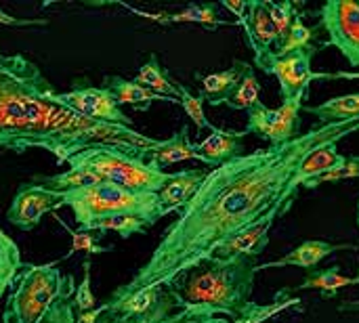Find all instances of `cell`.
Returning <instances> with one entry per match:
<instances>
[{
  "label": "cell",
  "mask_w": 359,
  "mask_h": 323,
  "mask_svg": "<svg viewBox=\"0 0 359 323\" xmlns=\"http://www.w3.org/2000/svg\"><path fill=\"white\" fill-rule=\"evenodd\" d=\"M23 267L25 263L21 261V252L17 244L0 229V298L15 284Z\"/></svg>",
  "instance_id": "f546056e"
},
{
  "label": "cell",
  "mask_w": 359,
  "mask_h": 323,
  "mask_svg": "<svg viewBox=\"0 0 359 323\" xmlns=\"http://www.w3.org/2000/svg\"><path fill=\"white\" fill-rule=\"evenodd\" d=\"M63 206H69L74 210V217L78 225L107 214H120V212H139V214H158L160 219L166 217V212L160 206L158 193H143V191H130L126 187L97 181L93 185H84L78 189H69L63 193Z\"/></svg>",
  "instance_id": "8992f818"
},
{
  "label": "cell",
  "mask_w": 359,
  "mask_h": 323,
  "mask_svg": "<svg viewBox=\"0 0 359 323\" xmlns=\"http://www.w3.org/2000/svg\"><path fill=\"white\" fill-rule=\"evenodd\" d=\"M267 4H269V17H271L273 25H276V29H278V44H280L286 38V34L290 32V27L294 23V17L301 13V4L299 2H288V0L286 2H269L267 0Z\"/></svg>",
  "instance_id": "d6a6232c"
},
{
  "label": "cell",
  "mask_w": 359,
  "mask_h": 323,
  "mask_svg": "<svg viewBox=\"0 0 359 323\" xmlns=\"http://www.w3.org/2000/svg\"><path fill=\"white\" fill-rule=\"evenodd\" d=\"M158 23H200L208 29H217L219 25H229V21L219 19L217 4H189L179 13H162V15H145Z\"/></svg>",
  "instance_id": "4316f807"
},
{
  "label": "cell",
  "mask_w": 359,
  "mask_h": 323,
  "mask_svg": "<svg viewBox=\"0 0 359 323\" xmlns=\"http://www.w3.org/2000/svg\"><path fill=\"white\" fill-rule=\"evenodd\" d=\"M244 27L248 44L255 53V61L263 59L278 44V29L269 17L267 0H248L246 15L238 21Z\"/></svg>",
  "instance_id": "5bb4252c"
},
{
  "label": "cell",
  "mask_w": 359,
  "mask_h": 323,
  "mask_svg": "<svg viewBox=\"0 0 359 323\" xmlns=\"http://www.w3.org/2000/svg\"><path fill=\"white\" fill-rule=\"evenodd\" d=\"M158 139L135 128L88 120L59 101L36 63L0 50V149L50 151L59 164L95 147H118L149 158Z\"/></svg>",
  "instance_id": "7a4b0ae2"
},
{
  "label": "cell",
  "mask_w": 359,
  "mask_h": 323,
  "mask_svg": "<svg viewBox=\"0 0 359 323\" xmlns=\"http://www.w3.org/2000/svg\"><path fill=\"white\" fill-rule=\"evenodd\" d=\"M103 88H107L114 95L118 105H130L137 111H147L154 101H168V103L179 105V101L160 97V95L151 92L149 88H145V86H141V84H137L133 80H126L122 76H105L103 78Z\"/></svg>",
  "instance_id": "d6986e66"
},
{
  "label": "cell",
  "mask_w": 359,
  "mask_h": 323,
  "mask_svg": "<svg viewBox=\"0 0 359 323\" xmlns=\"http://www.w3.org/2000/svg\"><path fill=\"white\" fill-rule=\"evenodd\" d=\"M175 311H177V303H175L170 290L166 286H162V292L149 311H145L141 315H120V313H111L105 309V313L99 317L97 323H162L164 319H168Z\"/></svg>",
  "instance_id": "d4e9b609"
},
{
  "label": "cell",
  "mask_w": 359,
  "mask_h": 323,
  "mask_svg": "<svg viewBox=\"0 0 359 323\" xmlns=\"http://www.w3.org/2000/svg\"><path fill=\"white\" fill-rule=\"evenodd\" d=\"M353 311H359V301H347L339 305V313H353Z\"/></svg>",
  "instance_id": "7bdbcfd3"
},
{
  "label": "cell",
  "mask_w": 359,
  "mask_h": 323,
  "mask_svg": "<svg viewBox=\"0 0 359 323\" xmlns=\"http://www.w3.org/2000/svg\"><path fill=\"white\" fill-rule=\"evenodd\" d=\"M160 292H162V286L160 288H145V290L133 292L120 301H114V303L107 301L105 309L111 313H120V315H141V313L151 309V305L158 301Z\"/></svg>",
  "instance_id": "4dcf8cb0"
},
{
  "label": "cell",
  "mask_w": 359,
  "mask_h": 323,
  "mask_svg": "<svg viewBox=\"0 0 359 323\" xmlns=\"http://www.w3.org/2000/svg\"><path fill=\"white\" fill-rule=\"evenodd\" d=\"M221 6H225L227 11H231L236 17H238V21L246 15V8H248V0H240V2H231V0H225V2H221ZM236 21V23H238Z\"/></svg>",
  "instance_id": "60d3db41"
},
{
  "label": "cell",
  "mask_w": 359,
  "mask_h": 323,
  "mask_svg": "<svg viewBox=\"0 0 359 323\" xmlns=\"http://www.w3.org/2000/svg\"><path fill=\"white\" fill-rule=\"evenodd\" d=\"M284 214L280 210H271L269 214H265L259 223L238 231L233 238H229L227 242H223L212 256L219 259H231V256H248V259H257L265 252L267 244H269V231L273 227V223L278 219H282Z\"/></svg>",
  "instance_id": "4fadbf2b"
},
{
  "label": "cell",
  "mask_w": 359,
  "mask_h": 323,
  "mask_svg": "<svg viewBox=\"0 0 359 323\" xmlns=\"http://www.w3.org/2000/svg\"><path fill=\"white\" fill-rule=\"evenodd\" d=\"M42 323H74V309H72V298L57 301L48 313L44 315Z\"/></svg>",
  "instance_id": "74e56055"
},
{
  "label": "cell",
  "mask_w": 359,
  "mask_h": 323,
  "mask_svg": "<svg viewBox=\"0 0 359 323\" xmlns=\"http://www.w3.org/2000/svg\"><path fill=\"white\" fill-rule=\"evenodd\" d=\"M103 313H105V305H101L93 311H86V313H74V323H97Z\"/></svg>",
  "instance_id": "ab89813d"
},
{
  "label": "cell",
  "mask_w": 359,
  "mask_h": 323,
  "mask_svg": "<svg viewBox=\"0 0 359 323\" xmlns=\"http://www.w3.org/2000/svg\"><path fill=\"white\" fill-rule=\"evenodd\" d=\"M343 250H358V246L355 244H328V242H322V240H309V242H303L292 252H288L286 256H282L278 261H271V263L259 265V271H263V269H282V267H301L305 271H313L324 259H328L334 252H343Z\"/></svg>",
  "instance_id": "2e32d148"
},
{
  "label": "cell",
  "mask_w": 359,
  "mask_h": 323,
  "mask_svg": "<svg viewBox=\"0 0 359 323\" xmlns=\"http://www.w3.org/2000/svg\"><path fill=\"white\" fill-rule=\"evenodd\" d=\"M261 103V84L257 78V71L250 63H246V69L238 82V86L231 90V95L225 99L223 105H227L229 109H252Z\"/></svg>",
  "instance_id": "f1b7e54d"
},
{
  "label": "cell",
  "mask_w": 359,
  "mask_h": 323,
  "mask_svg": "<svg viewBox=\"0 0 359 323\" xmlns=\"http://www.w3.org/2000/svg\"><path fill=\"white\" fill-rule=\"evenodd\" d=\"M318 78H328V80H337V78H347V80H359V71H337V74H313V80Z\"/></svg>",
  "instance_id": "b9f144b4"
},
{
  "label": "cell",
  "mask_w": 359,
  "mask_h": 323,
  "mask_svg": "<svg viewBox=\"0 0 359 323\" xmlns=\"http://www.w3.org/2000/svg\"><path fill=\"white\" fill-rule=\"evenodd\" d=\"M345 162H347V156L339 153L337 143H328V145L316 149L313 153H309L303 160V164H301L294 181H297L299 187H303L305 183H311V181H316L320 177H326V174L337 172Z\"/></svg>",
  "instance_id": "44dd1931"
},
{
  "label": "cell",
  "mask_w": 359,
  "mask_h": 323,
  "mask_svg": "<svg viewBox=\"0 0 359 323\" xmlns=\"http://www.w3.org/2000/svg\"><path fill=\"white\" fill-rule=\"evenodd\" d=\"M50 265H25L11 286V296L2 313V323H42L48 309L63 298H72L76 292L74 277L63 275Z\"/></svg>",
  "instance_id": "5b68a950"
},
{
  "label": "cell",
  "mask_w": 359,
  "mask_h": 323,
  "mask_svg": "<svg viewBox=\"0 0 359 323\" xmlns=\"http://www.w3.org/2000/svg\"><path fill=\"white\" fill-rule=\"evenodd\" d=\"M303 17H305L303 11L294 17V23H292L290 32L276 46V53L278 55H290V53H297V50H320V48H324V44H316L318 38L322 36L320 34L322 27L320 25H316V27L305 25Z\"/></svg>",
  "instance_id": "83f0119b"
},
{
  "label": "cell",
  "mask_w": 359,
  "mask_h": 323,
  "mask_svg": "<svg viewBox=\"0 0 359 323\" xmlns=\"http://www.w3.org/2000/svg\"><path fill=\"white\" fill-rule=\"evenodd\" d=\"M339 269L341 267L334 265L330 269H313V271H307L303 284L297 286V290H322V294L326 298H334L341 288L359 286V277H347Z\"/></svg>",
  "instance_id": "484cf974"
},
{
  "label": "cell",
  "mask_w": 359,
  "mask_h": 323,
  "mask_svg": "<svg viewBox=\"0 0 359 323\" xmlns=\"http://www.w3.org/2000/svg\"><path fill=\"white\" fill-rule=\"evenodd\" d=\"M133 82H137V84L149 88L151 92H156V95H160V97L179 101V84H181V82L172 80V78L166 74V69H164V67L160 65V61H158V55H151V57L145 61V65L139 69V74L135 76Z\"/></svg>",
  "instance_id": "cb8c5ba5"
},
{
  "label": "cell",
  "mask_w": 359,
  "mask_h": 323,
  "mask_svg": "<svg viewBox=\"0 0 359 323\" xmlns=\"http://www.w3.org/2000/svg\"><path fill=\"white\" fill-rule=\"evenodd\" d=\"M82 269H84V280H82V284L76 288V292L72 296L74 313H86V311L97 309V298H95V294L90 290V259L88 256L84 259Z\"/></svg>",
  "instance_id": "e575fe53"
},
{
  "label": "cell",
  "mask_w": 359,
  "mask_h": 323,
  "mask_svg": "<svg viewBox=\"0 0 359 323\" xmlns=\"http://www.w3.org/2000/svg\"><path fill=\"white\" fill-rule=\"evenodd\" d=\"M179 105L185 109V114L189 116V120L196 124L198 130H212L215 126L206 120V114H204V99L200 95H194L187 86L179 84Z\"/></svg>",
  "instance_id": "836d02e7"
},
{
  "label": "cell",
  "mask_w": 359,
  "mask_h": 323,
  "mask_svg": "<svg viewBox=\"0 0 359 323\" xmlns=\"http://www.w3.org/2000/svg\"><path fill=\"white\" fill-rule=\"evenodd\" d=\"M358 227H359V202H358ZM359 271V269H358Z\"/></svg>",
  "instance_id": "ee69618b"
},
{
  "label": "cell",
  "mask_w": 359,
  "mask_h": 323,
  "mask_svg": "<svg viewBox=\"0 0 359 323\" xmlns=\"http://www.w3.org/2000/svg\"><path fill=\"white\" fill-rule=\"evenodd\" d=\"M36 183H42V187H46V189L65 193L69 189H78V187H84V185H93L97 181L90 174H84L80 170H72L69 168L67 172H61L57 177H38Z\"/></svg>",
  "instance_id": "1f68e13d"
},
{
  "label": "cell",
  "mask_w": 359,
  "mask_h": 323,
  "mask_svg": "<svg viewBox=\"0 0 359 323\" xmlns=\"http://www.w3.org/2000/svg\"><path fill=\"white\" fill-rule=\"evenodd\" d=\"M59 101L88 120L133 128V120L120 109L114 95L103 86H76L69 92H59Z\"/></svg>",
  "instance_id": "8fae6325"
},
{
  "label": "cell",
  "mask_w": 359,
  "mask_h": 323,
  "mask_svg": "<svg viewBox=\"0 0 359 323\" xmlns=\"http://www.w3.org/2000/svg\"><path fill=\"white\" fill-rule=\"evenodd\" d=\"M359 177V156L353 158H347V162L332 174H326V177H320L311 183H305L301 189H316L320 185H326V183H339V181H345V179H355Z\"/></svg>",
  "instance_id": "8d00e7d4"
},
{
  "label": "cell",
  "mask_w": 359,
  "mask_h": 323,
  "mask_svg": "<svg viewBox=\"0 0 359 323\" xmlns=\"http://www.w3.org/2000/svg\"><path fill=\"white\" fill-rule=\"evenodd\" d=\"M0 25H11V27H44L48 25V19H21V17H13L4 11H0Z\"/></svg>",
  "instance_id": "f35d334b"
},
{
  "label": "cell",
  "mask_w": 359,
  "mask_h": 323,
  "mask_svg": "<svg viewBox=\"0 0 359 323\" xmlns=\"http://www.w3.org/2000/svg\"><path fill=\"white\" fill-rule=\"evenodd\" d=\"M67 166L90 174L95 181L114 183L143 193H158L170 179V174L149 158L122 151L118 147H95L80 151L67 160Z\"/></svg>",
  "instance_id": "277c9868"
},
{
  "label": "cell",
  "mask_w": 359,
  "mask_h": 323,
  "mask_svg": "<svg viewBox=\"0 0 359 323\" xmlns=\"http://www.w3.org/2000/svg\"><path fill=\"white\" fill-rule=\"evenodd\" d=\"M206 174H208L206 170H181V172L170 174L168 183L158 191L162 210L166 214L181 212L191 202V198L204 183Z\"/></svg>",
  "instance_id": "e0dca14e"
},
{
  "label": "cell",
  "mask_w": 359,
  "mask_h": 323,
  "mask_svg": "<svg viewBox=\"0 0 359 323\" xmlns=\"http://www.w3.org/2000/svg\"><path fill=\"white\" fill-rule=\"evenodd\" d=\"M309 90L297 92L292 99H286L278 109H269L263 103L248 109V122L244 132L255 135L263 141H269V145H284L301 137V109L305 107Z\"/></svg>",
  "instance_id": "52a82bcc"
},
{
  "label": "cell",
  "mask_w": 359,
  "mask_h": 323,
  "mask_svg": "<svg viewBox=\"0 0 359 323\" xmlns=\"http://www.w3.org/2000/svg\"><path fill=\"white\" fill-rule=\"evenodd\" d=\"M244 130H227V128H212L210 135L200 141L194 143L196 153L200 156V162L210 166V168H219L240 156H244Z\"/></svg>",
  "instance_id": "9a60e30c"
},
{
  "label": "cell",
  "mask_w": 359,
  "mask_h": 323,
  "mask_svg": "<svg viewBox=\"0 0 359 323\" xmlns=\"http://www.w3.org/2000/svg\"><path fill=\"white\" fill-rule=\"evenodd\" d=\"M149 160L154 164H158L162 170L168 168V166H172V164L185 162V160H200V156L196 153L194 143L189 141V128H187V124H183L179 128V132H175L170 139L158 141L156 147L149 151Z\"/></svg>",
  "instance_id": "7402d4cb"
},
{
  "label": "cell",
  "mask_w": 359,
  "mask_h": 323,
  "mask_svg": "<svg viewBox=\"0 0 359 323\" xmlns=\"http://www.w3.org/2000/svg\"><path fill=\"white\" fill-rule=\"evenodd\" d=\"M316 53L318 50H297L290 55H278L276 50H271L263 59L255 61V65L261 71L278 78L282 99L286 101V99H292L301 90H309L313 82L311 61Z\"/></svg>",
  "instance_id": "9c48e42d"
},
{
  "label": "cell",
  "mask_w": 359,
  "mask_h": 323,
  "mask_svg": "<svg viewBox=\"0 0 359 323\" xmlns=\"http://www.w3.org/2000/svg\"><path fill=\"white\" fill-rule=\"evenodd\" d=\"M299 309L303 311L301 298L292 296L290 290H280L271 303L267 305H257L242 317V319H225V317H217V315H208V313H200V311H189V309H177L168 319H164L162 323H263L267 319H273L278 313L288 311V309Z\"/></svg>",
  "instance_id": "7c38bea8"
},
{
  "label": "cell",
  "mask_w": 359,
  "mask_h": 323,
  "mask_svg": "<svg viewBox=\"0 0 359 323\" xmlns=\"http://www.w3.org/2000/svg\"><path fill=\"white\" fill-rule=\"evenodd\" d=\"M246 69V61L236 59L233 67L217 71V74H208V76H200L196 74V78L200 80V97L204 99V103L219 107L225 103V99L231 95V90L238 86L242 74Z\"/></svg>",
  "instance_id": "ffe728a7"
},
{
  "label": "cell",
  "mask_w": 359,
  "mask_h": 323,
  "mask_svg": "<svg viewBox=\"0 0 359 323\" xmlns=\"http://www.w3.org/2000/svg\"><path fill=\"white\" fill-rule=\"evenodd\" d=\"M160 221L158 214H139V212H120V214H107V217H97L80 225V231L90 233V231H116L122 240H128L133 235L145 233L147 227H154Z\"/></svg>",
  "instance_id": "ac0fdd59"
},
{
  "label": "cell",
  "mask_w": 359,
  "mask_h": 323,
  "mask_svg": "<svg viewBox=\"0 0 359 323\" xmlns=\"http://www.w3.org/2000/svg\"><path fill=\"white\" fill-rule=\"evenodd\" d=\"M355 132L359 120L322 124L290 143L269 145L212 168L179 219L164 231L151 259L109 296V303L145 288L168 286L271 210L286 214L301 191L294 177L303 160L316 149Z\"/></svg>",
  "instance_id": "6da1fadb"
},
{
  "label": "cell",
  "mask_w": 359,
  "mask_h": 323,
  "mask_svg": "<svg viewBox=\"0 0 359 323\" xmlns=\"http://www.w3.org/2000/svg\"><path fill=\"white\" fill-rule=\"evenodd\" d=\"M257 273V259L210 256L183 271L166 288L170 290L177 309L200 311L236 322L255 307L252 290Z\"/></svg>",
  "instance_id": "3957f363"
},
{
  "label": "cell",
  "mask_w": 359,
  "mask_h": 323,
  "mask_svg": "<svg viewBox=\"0 0 359 323\" xmlns=\"http://www.w3.org/2000/svg\"><path fill=\"white\" fill-rule=\"evenodd\" d=\"M59 208H63V193L36 183H25L17 189L6 210V221L21 231H32L40 225L44 214Z\"/></svg>",
  "instance_id": "30bf717a"
},
{
  "label": "cell",
  "mask_w": 359,
  "mask_h": 323,
  "mask_svg": "<svg viewBox=\"0 0 359 323\" xmlns=\"http://www.w3.org/2000/svg\"><path fill=\"white\" fill-rule=\"evenodd\" d=\"M318 15V25L328 36L324 46L339 48L351 67H359V2L328 0Z\"/></svg>",
  "instance_id": "ba28073f"
},
{
  "label": "cell",
  "mask_w": 359,
  "mask_h": 323,
  "mask_svg": "<svg viewBox=\"0 0 359 323\" xmlns=\"http://www.w3.org/2000/svg\"><path fill=\"white\" fill-rule=\"evenodd\" d=\"M65 229H67V225L63 223V221H59ZM67 233L72 235V250L65 254V259L67 256H72L74 252H86V254H103V252H109L114 246L109 244V246H101L99 242H97V238L95 235H90V233H84V231H69L67 229Z\"/></svg>",
  "instance_id": "d590c367"
},
{
  "label": "cell",
  "mask_w": 359,
  "mask_h": 323,
  "mask_svg": "<svg viewBox=\"0 0 359 323\" xmlns=\"http://www.w3.org/2000/svg\"><path fill=\"white\" fill-rule=\"evenodd\" d=\"M309 114H313L322 124H334V122H358L359 120V92L341 95L334 99H328L320 105H307L303 107Z\"/></svg>",
  "instance_id": "603a6c76"
}]
</instances>
